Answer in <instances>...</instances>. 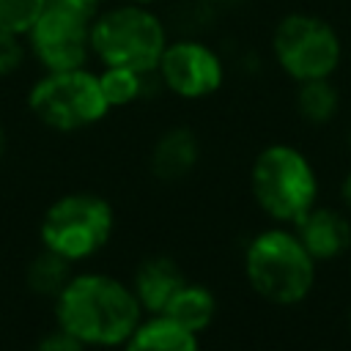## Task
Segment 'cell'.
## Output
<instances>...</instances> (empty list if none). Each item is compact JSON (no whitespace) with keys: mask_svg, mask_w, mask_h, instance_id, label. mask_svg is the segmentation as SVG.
Here are the masks:
<instances>
[{"mask_svg":"<svg viewBox=\"0 0 351 351\" xmlns=\"http://www.w3.org/2000/svg\"><path fill=\"white\" fill-rule=\"evenodd\" d=\"M140 313L134 291L107 274H74L55 296L58 329L85 346H123L137 329Z\"/></svg>","mask_w":351,"mask_h":351,"instance_id":"6da1fadb","label":"cell"},{"mask_svg":"<svg viewBox=\"0 0 351 351\" xmlns=\"http://www.w3.org/2000/svg\"><path fill=\"white\" fill-rule=\"evenodd\" d=\"M315 258L285 228L261 230L244 250V274L258 296L271 304H299L315 285Z\"/></svg>","mask_w":351,"mask_h":351,"instance_id":"7a4b0ae2","label":"cell"},{"mask_svg":"<svg viewBox=\"0 0 351 351\" xmlns=\"http://www.w3.org/2000/svg\"><path fill=\"white\" fill-rule=\"evenodd\" d=\"M255 203L277 222H296L318 200V176L310 159L285 143L266 145L250 170Z\"/></svg>","mask_w":351,"mask_h":351,"instance_id":"3957f363","label":"cell"},{"mask_svg":"<svg viewBox=\"0 0 351 351\" xmlns=\"http://www.w3.org/2000/svg\"><path fill=\"white\" fill-rule=\"evenodd\" d=\"M162 22L140 5H121L90 25V49L104 66H121L148 74L165 52Z\"/></svg>","mask_w":351,"mask_h":351,"instance_id":"277c9868","label":"cell"},{"mask_svg":"<svg viewBox=\"0 0 351 351\" xmlns=\"http://www.w3.org/2000/svg\"><path fill=\"white\" fill-rule=\"evenodd\" d=\"M112 233V208L99 195L77 192L55 200L41 219V241L66 261H82L99 252Z\"/></svg>","mask_w":351,"mask_h":351,"instance_id":"5b68a950","label":"cell"},{"mask_svg":"<svg viewBox=\"0 0 351 351\" xmlns=\"http://www.w3.org/2000/svg\"><path fill=\"white\" fill-rule=\"evenodd\" d=\"M30 112L58 132H74L82 126L96 123L110 110L99 77L85 69L69 71H49L38 80L27 96Z\"/></svg>","mask_w":351,"mask_h":351,"instance_id":"8992f818","label":"cell"},{"mask_svg":"<svg viewBox=\"0 0 351 351\" xmlns=\"http://www.w3.org/2000/svg\"><path fill=\"white\" fill-rule=\"evenodd\" d=\"M274 58L296 82L329 77L340 66V38L318 16L291 14L274 30Z\"/></svg>","mask_w":351,"mask_h":351,"instance_id":"52a82bcc","label":"cell"},{"mask_svg":"<svg viewBox=\"0 0 351 351\" xmlns=\"http://www.w3.org/2000/svg\"><path fill=\"white\" fill-rule=\"evenodd\" d=\"M27 36L33 55L41 66H47V71L82 69L90 49L88 19L52 5H44V11L30 25Z\"/></svg>","mask_w":351,"mask_h":351,"instance_id":"ba28073f","label":"cell"},{"mask_svg":"<svg viewBox=\"0 0 351 351\" xmlns=\"http://www.w3.org/2000/svg\"><path fill=\"white\" fill-rule=\"evenodd\" d=\"M156 69L162 74V82L184 99L208 96L222 85L219 58L197 41H178L165 47Z\"/></svg>","mask_w":351,"mask_h":351,"instance_id":"9c48e42d","label":"cell"},{"mask_svg":"<svg viewBox=\"0 0 351 351\" xmlns=\"http://www.w3.org/2000/svg\"><path fill=\"white\" fill-rule=\"evenodd\" d=\"M293 233L315 261H335L351 250V219L329 206H313L293 222Z\"/></svg>","mask_w":351,"mask_h":351,"instance_id":"30bf717a","label":"cell"},{"mask_svg":"<svg viewBox=\"0 0 351 351\" xmlns=\"http://www.w3.org/2000/svg\"><path fill=\"white\" fill-rule=\"evenodd\" d=\"M184 282H186V277L178 269V263L173 258L156 255V258H145L137 266L132 291H134V296L145 313L159 315Z\"/></svg>","mask_w":351,"mask_h":351,"instance_id":"8fae6325","label":"cell"},{"mask_svg":"<svg viewBox=\"0 0 351 351\" xmlns=\"http://www.w3.org/2000/svg\"><path fill=\"white\" fill-rule=\"evenodd\" d=\"M197 156H200V145L189 129L184 126L167 129L151 151V170L162 181H178L195 167Z\"/></svg>","mask_w":351,"mask_h":351,"instance_id":"7c38bea8","label":"cell"},{"mask_svg":"<svg viewBox=\"0 0 351 351\" xmlns=\"http://www.w3.org/2000/svg\"><path fill=\"white\" fill-rule=\"evenodd\" d=\"M123 351H200V343L195 332L178 326L167 315H154L137 324Z\"/></svg>","mask_w":351,"mask_h":351,"instance_id":"4fadbf2b","label":"cell"},{"mask_svg":"<svg viewBox=\"0 0 351 351\" xmlns=\"http://www.w3.org/2000/svg\"><path fill=\"white\" fill-rule=\"evenodd\" d=\"M217 313V299L208 288L195 285V282H184L176 296L167 302V307L159 315H167L170 321H176L178 326L200 335L203 329H208V324L214 321Z\"/></svg>","mask_w":351,"mask_h":351,"instance_id":"5bb4252c","label":"cell"},{"mask_svg":"<svg viewBox=\"0 0 351 351\" xmlns=\"http://www.w3.org/2000/svg\"><path fill=\"white\" fill-rule=\"evenodd\" d=\"M296 107H299V115L304 121H310V123H326V121H332L337 115L340 93L329 82V77L304 80V82H299Z\"/></svg>","mask_w":351,"mask_h":351,"instance_id":"9a60e30c","label":"cell"},{"mask_svg":"<svg viewBox=\"0 0 351 351\" xmlns=\"http://www.w3.org/2000/svg\"><path fill=\"white\" fill-rule=\"evenodd\" d=\"M71 277H74L71 274V261H66L63 255H58L47 247L27 266V285L38 296H58Z\"/></svg>","mask_w":351,"mask_h":351,"instance_id":"2e32d148","label":"cell"},{"mask_svg":"<svg viewBox=\"0 0 351 351\" xmlns=\"http://www.w3.org/2000/svg\"><path fill=\"white\" fill-rule=\"evenodd\" d=\"M99 88L110 107H123L134 101L143 90V74L121 66H107L104 74H99Z\"/></svg>","mask_w":351,"mask_h":351,"instance_id":"e0dca14e","label":"cell"},{"mask_svg":"<svg viewBox=\"0 0 351 351\" xmlns=\"http://www.w3.org/2000/svg\"><path fill=\"white\" fill-rule=\"evenodd\" d=\"M44 5L47 0H0V30L27 33Z\"/></svg>","mask_w":351,"mask_h":351,"instance_id":"ac0fdd59","label":"cell"},{"mask_svg":"<svg viewBox=\"0 0 351 351\" xmlns=\"http://www.w3.org/2000/svg\"><path fill=\"white\" fill-rule=\"evenodd\" d=\"M19 63H22V44H19L16 33L0 30V77L16 71Z\"/></svg>","mask_w":351,"mask_h":351,"instance_id":"d6986e66","label":"cell"},{"mask_svg":"<svg viewBox=\"0 0 351 351\" xmlns=\"http://www.w3.org/2000/svg\"><path fill=\"white\" fill-rule=\"evenodd\" d=\"M36 351H85V343H80L74 335L58 329L52 335H44L36 346Z\"/></svg>","mask_w":351,"mask_h":351,"instance_id":"ffe728a7","label":"cell"},{"mask_svg":"<svg viewBox=\"0 0 351 351\" xmlns=\"http://www.w3.org/2000/svg\"><path fill=\"white\" fill-rule=\"evenodd\" d=\"M47 5H52V8H63V11L77 14V16H82V19L90 22V19L96 16L101 0H47Z\"/></svg>","mask_w":351,"mask_h":351,"instance_id":"44dd1931","label":"cell"},{"mask_svg":"<svg viewBox=\"0 0 351 351\" xmlns=\"http://www.w3.org/2000/svg\"><path fill=\"white\" fill-rule=\"evenodd\" d=\"M340 197H343L346 208L351 211V170H348V173H346V178H343V186H340Z\"/></svg>","mask_w":351,"mask_h":351,"instance_id":"7402d4cb","label":"cell"},{"mask_svg":"<svg viewBox=\"0 0 351 351\" xmlns=\"http://www.w3.org/2000/svg\"><path fill=\"white\" fill-rule=\"evenodd\" d=\"M132 3H137V5H143V3H154V0H132Z\"/></svg>","mask_w":351,"mask_h":351,"instance_id":"603a6c76","label":"cell"},{"mask_svg":"<svg viewBox=\"0 0 351 351\" xmlns=\"http://www.w3.org/2000/svg\"><path fill=\"white\" fill-rule=\"evenodd\" d=\"M0 154H3V129H0Z\"/></svg>","mask_w":351,"mask_h":351,"instance_id":"cb8c5ba5","label":"cell"},{"mask_svg":"<svg viewBox=\"0 0 351 351\" xmlns=\"http://www.w3.org/2000/svg\"><path fill=\"white\" fill-rule=\"evenodd\" d=\"M348 148H351V126H348Z\"/></svg>","mask_w":351,"mask_h":351,"instance_id":"d4e9b609","label":"cell"},{"mask_svg":"<svg viewBox=\"0 0 351 351\" xmlns=\"http://www.w3.org/2000/svg\"><path fill=\"white\" fill-rule=\"evenodd\" d=\"M348 329H351V307H348Z\"/></svg>","mask_w":351,"mask_h":351,"instance_id":"484cf974","label":"cell"}]
</instances>
